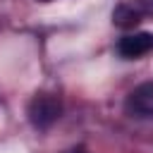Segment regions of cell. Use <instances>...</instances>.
<instances>
[{
	"mask_svg": "<svg viewBox=\"0 0 153 153\" xmlns=\"http://www.w3.org/2000/svg\"><path fill=\"white\" fill-rule=\"evenodd\" d=\"M26 115L36 129H48L60 120L62 103L55 93H36L26 105Z\"/></svg>",
	"mask_w": 153,
	"mask_h": 153,
	"instance_id": "1",
	"label": "cell"
},
{
	"mask_svg": "<svg viewBox=\"0 0 153 153\" xmlns=\"http://www.w3.org/2000/svg\"><path fill=\"white\" fill-rule=\"evenodd\" d=\"M124 110L136 120H153V81H143L131 88L124 100Z\"/></svg>",
	"mask_w": 153,
	"mask_h": 153,
	"instance_id": "2",
	"label": "cell"
},
{
	"mask_svg": "<svg viewBox=\"0 0 153 153\" xmlns=\"http://www.w3.org/2000/svg\"><path fill=\"white\" fill-rule=\"evenodd\" d=\"M153 48V36L146 33V31H139V33H127L120 38L117 43V53L127 60H136L141 55H146L148 50Z\"/></svg>",
	"mask_w": 153,
	"mask_h": 153,
	"instance_id": "3",
	"label": "cell"
},
{
	"mask_svg": "<svg viewBox=\"0 0 153 153\" xmlns=\"http://www.w3.org/2000/svg\"><path fill=\"white\" fill-rule=\"evenodd\" d=\"M112 22H115V26H120V29H131V26H136L139 22H141V12L134 7V5H117L115 10H112Z\"/></svg>",
	"mask_w": 153,
	"mask_h": 153,
	"instance_id": "4",
	"label": "cell"
},
{
	"mask_svg": "<svg viewBox=\"0 0 153 153\" xmlns=\"http://www.w3.org/2000/svg\"><path fill=\"white\" fill-rule=\"evenodd\" d=\"M131 5L141 12V17H143V14H153V0H134Z\"/></svg>",
	"mask_w": 153,
	"mask_h": 153,
	"instance_id": "5",
	"label": "cell"
},
{
	"mask_svg": "<svg viewBox=\"0 0 153 153\" xmlns=\"http://www.w3.org/2000/svg\"><path fill=\"white\" fill-rule=\"evenodd\" d=\"M69 153H84V151H81V148H76V151H69Z\"/></svg>",
	"mask_w": 153,
	"mask_h": 153,
	"instance_id": "6",
	"label": "cell"
},
{
	"mask_svg": "<svg viewBox=\"0 0 153 153\" xmlns=\"http://www.w3.org/2000/svg\"><path fill=\"white\" fill-rule=\"evenodd\" d=\"M41 2H48V0H41Z\"/></svg>",
	"mask_w": 153,
	"mask_h": 153,
	"instance_id": "7",
	"label": "cell"
}]
</instances>
